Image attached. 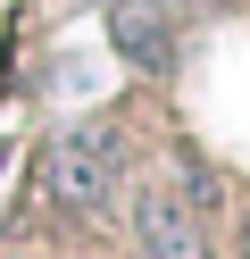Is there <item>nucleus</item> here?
<instances>
[{"label": "nucleus", "mask_w": 250, "mask_h": 259, "mask_svg": "<svg viewBox=\"0 0 250 259\" xmlns=\"http://www.w3.org/2000/svg\"><path fill=\"white\" fill-rule=\"evenodd\" d=\"M117 184H125V142H117L109 117H83L50 142V201L67 218H100L117 201Z\"/></svg>", "instance_id": "obj_1"}, {"label": "nucleus", "mask_w": 250, "mask_h": 259, "mask_svg": "<svg viewBox=\"0 0 250 259\" xmlns=\"http://www.w3.org/2000/svg\"><path fill=\"white\" fill-rule=\"evenodd\" d=\"M133 251L142 259H209V234H200V209L183 201L175 176H150L142 192H133Z\"/></svg>", "instance_id": "obj_2"}, {"label": "nucleus", "mask_w": 250, "mask_h": 259, "mask_svg": "<svg viewBox=\"0 0 250 259\" xmlns=\"http://www.w3.org/2000/svg\"><path fill=\"white\" fill-rule=\"evenodd\" d=\"M109 42H117V59H133V67H167L175 42H183V25H175L167 0H117L109 9Z\"/></svg>", "instance_id": "obj_3"}, {"label": "nucleus", "mask_w": 250, "mask_h": 259, "mask_svg": "<svg viewBox=\"0 0 250 259\" xmlns=\"http://www.w3.org/2000/svg\"><path fill=\"white\" fill-rule=\"evenodd\" d=\"M242 259H250V209H242Z\"/></svg>", "instance_id": "obj_4"}, {"label": "nucleus", "mask_w": 250, "mask_h": 259, "mask_svg": "<svg viewBox=\"0 0 250 259\" xmlns=\"http://www.w3.org/2000/svg\"><path fill=\"white\" fill-rule=\"evenodd\" d=\"M0 259H33V251H0Z\"/></svg>", "instance_id": "obj_5"}]
</instances>
